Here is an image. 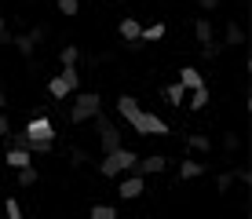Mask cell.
Returning <instances> with one entry per match:
<instances>
[{"label":"cell","instance_id":"23","mask_svg":"<svg viewBox=\"0 0 252 219\" xmlns=\"http://www.w3.org/2000/svg\"><path fill=\"white\" fill-rule=\"evenodd\" d=\"M92 219H117L114 205H92Z\"/></svg>","mask_w":252,"mask_h":219},{"label":"cell","instance_id":"2","mask_svg":"<svg viewBox=\"0 0 252 219\" xmlns=\"http://www.w3.org/2000/svg\"><path fill=\"white\" fill-rule=\"evenodd\" d=\"M99 110H102V95L99 92H77L73 106H69V121H73V125H84V121H92Z\"/></svg>","mask_w":252,"mask_h":219},{"label":"cell","instance_id":"24","mask_svg":"<svg viewBox=\"0 0 252 219\" xmlns=\"http://www.w3.org/2000/svg\"><path fill=\"white\" fill-rule=\"evenodd\" d=\"M223 146H227L230 154H238V150H241V139H238V131H223Z\"/></svg>","mask_w":252,"mask_h":219},{"label":"cell","instance_id":"18","mask_svg":"<svg viewBox=\"0 0 252 219\" xmlns=\"http://www.w3.org/2000/svg\"><path fill=\"white\" fill-rule=\"evenodd\" d=\"M15 172H19V187H33V183L40 179V172L33 168V164H22V168H15Z\"/></svg>","mask_w":252,"mask_h":219},{"label":"cell","instance_id":"27","mask_svg":"<svg viewBox=\"0 0 252 219\" xmlns=\"http://www.w3.org/2000/svg\"><path fill=\"white\" fill-rule=\"evenodd\" d=\"M230 187H234V172H220V179H216V190H220V194H227Z\"/></svg>","mask_w":252,"mask_h":219},{"label":"cell","instance_id":"16","mask_svg":"<svg viewBox=\"0 0 252 219\" xmlns=\"http://www.w3.org/2000/svg\"><path fill=\"white\" fill-rule=\"evenodd\" d=\"M179 84H183L187 92H190V88L205 84V73H201V69H194V66H183V69H179Z\"/></svg>","mask_w":252,"mask_h":219},{"label":"cell","instance_id":"9","mask_svg":"<svg viewBox=\"0 0 252 219\" xmlns=\"http://www.w3.org/2000/svg\"><path fill=\"white\" fill-rule=\"evenodd\" d=\"M22 131L30 139H55V125H51V117H33Z\"/></svg>","mask_w":252,"mask_h":219},{"label":"cell","instance_id":"7","mask_svg":"<svg viewBox=\"0 0 252 219\" xmlns=\"http://www.w3.org/2000/svg\"><path fill=\"white\" fill-rule=\"evenodd\" d=\"M164 168H168V157H164V154H150V157H139V161H135L139 175H158Z\"/></svg>","mask_w":252,"mask_h":219},{"label":"cell","instance_id":"15","mask_svg":"<svg viewBox=\"0 0 252 219\" xmlns=\"http://www.w3.org/2000/svg\"><path fill=\"white\" fill-rule=\"evenodd\" d=\"M238 44H245V30H241L238 22H227V30H223V48H238Z\"/></svg>","mask_w":252,"mask_h":219},{"label":"cell","instance_id":"20","mask_svg":"<svg viewBox=\"0 0 252 219\" xmlns=\"http://www.w3.org/2000/svg\"><path fill=\"white\" fill-rule=\"evenodd\" d=\"M164 37V22H154V26H146V30H139V40H161Z\"/></svg>","mask_w":252,"mask_h":219},{"label":"cell","instance_id":"29","mask_svg":"<svg viewBox=\"0 0 252 219\" xmlns=\"http://www.w3.org/2000/svg\"><path fill=\"white\" fill-rule=\"evenodd\" d=\"M59 11L63 15H77L81 11V0H59Z\"/></svg>","mask_w":252,"mask_h":219},{"label":"cell","instance_id":"3","mask_svg":"<svg viewBox=\"0 0 252 219\" xmlns=\"http://www.w3.org/2000/svg\"><path fill=\"white\" fill-rule=\"evenodd\" d=\"M132 128L139 131V135H168V121H161L158 113H146V110H139L135 117H132Z\"/></svg>","mask_w":252,"mask_h":219},{"label":"cell","instance_id":"8","mask_svg":"<svg viewBox=\"0 0 252 219\" xmlns=\"http://www.w3.org/2000/svg\"><path fill=\"white\" fill-rule=\"evenodd\" d=\"M139 30H143V26H139V19H132V15H125V19L117 22V33H121V40H125L128 48H139Z\"/></svg>","mask_w":252,"mask_h":219},{"label":"cell","instance_id":"12","mask_svg":"<svg viewBox=\"0 0 252 219\" xmlns=\"http://www.w3.org/2000/svg\"><path fill=\"white\" fill-rule=\"evenodd\" d=\"M7 168H22V164H33V154L22 150V146H7V157H4Z\"/></svg>","mask_w":252,"mask_h":219},{"label":"cell","instance_id":"30","mask_svg":"<svg viewBox=\"0 0 252 219\" xmlns=\"http://www.w3.org/2000/svg\"><path fill=\"white\" fill-rule=\"evenodd\" d=\"M234 183H241V187H252V168H238V172H234Z\"/></svg>","mask_w":252,"mask_h":219},{"label":"cell","instance_id":"34","mask_svg":"<svg viewBox=\"0 0 252 219\" xmlns=\"http://www.w3.org/2000/svg\"><path fill=\"white\" fill-rule=\"evenodd\" d=\"M7 106V95H4V88H0V110H4Z\"/></svg>","mask_w":252,"mask_h":219},{"label":"cell","instance_id":"11","mask_svg":"<svg viewBox=\"0 0 252 219\" xmlns=\"http://www.w3.org/2000/svg\"><path fill=\"white\" fill-rule=\"evenodd\" d=\"M48 95H51V99H69V95H73V84L59 73V77H51V81H48Z\"/></svg>","mask_w":252,"mask_h":219},{"label":"cell","instance_id":"17","mask_svg":"<svg viewBox=\"0 0 252 219\" xmlns=\"http://www.w3.org/2000/svg\"><path fill=\"white\" fill-rule=\"evenodd\" d=\"M161 95L172 102V106H183V99H187V88L179 84V81H172V84H164V88H161Z\"/></svg>","mask_w":252,"mask_h":219},{"label":"cell","instance_id":"31","mask_svg":"<svg viewBox=\"0 0 252 219\" xmlns=\"http://www.w3.org/2000/svg\"><path fill=\"white\" fill-rule=\"evenodd\" d=\"M11 37H15V33L7 30V19L0 15V44H11Z\"/></svg>","mask_w":252,"mask_h":219},{"label":"cell","instance_id":"22","mask_svg":"<svg viewBox=\"0 0 252 219\" xmlns=\"http://www.w3.org/2000/svg\"><path fill=\"white\" fill-rule=\"evenodd\" d=\"M187 146H190V150H197V154H208V150H212L208 135H190V139H187Z\"/></svg>","mask_w":252,"mask_h":219},{"label":"cell","instance_id":"5","mask_svg":"<svg viewBox=\"0 0 252 219\" xmlns=\"http://www.w3.org/2000/svg\"><path fill=\"white\" fill-rule=\"evenodd\" d=\"M44 26H37V30H30V33H19V37H11V44L19 48V55H26V59H33V51H37V44L44 40Z\"/></svg>","mask_w":252,"mask_h":219},{"label":"cell","instance_id":"33","mask_svg":"<svg viewBox=\"0 0 252 219\" xmlns=\"http://www.w3.org/2000/svg\"><path fill=\"white\" fill-rule=\"evenodd\" d=\"M7 131H11V121H7L4 113H0V135H7Z\"/></svg>","mask_w":252,"mask_h":219},{"label":"cell","instance_id":"4","mask_svg":"<svg viewBox=\"0 0 252 219\" xmlns=\"http://www.w3.org/2000/svg\"><path fill=\"white\" fill-rule=\"evenodd\" d=\"M95 131H99V143H102V150H117V146H121V128L114 125V121H110V117H102V110L99 113H95Z\"/></svg>","mask_w":252,"mask_h":219},{"label":"cell","instance_id":"6","mask_svg":"<svg viewBox=\"0 0 252 219\" xmlns=\"http://www.w3.org/2000/svg\"><path fill=\"white\" fill-rule=\"evenodd\" d=\"M143 194H146V183H143V175H139V172H132L128 179H121V187H117V197L121 201H135Z\"/></svg>","mask_w":252,"mask_h":219},{"label":"cell","instance_id":"14","mask_svg":"<svg viewBox=\"0 0 252 219\" xmlns=\"http://www.w3.org/2000/svg\"><path fill=\"white\" fill-rule=\"evenodd\" d=\"M139 110H143V106L135 102V95H121V99H117V113L128 121V125H132V117H135Z\"/></svg>","mask_w":252,"mask_h":219},{"label":"cell","instance_id":"13","mask_svg":"<svg viewBox=\"0 0 252 219\" xmlns=\"http://www.w3.org/2000/svg\"><path fill=\"white\" fill-rule=\"evenodd\" d=\"M194 37H197V44H208V40H216V30H212V19H194Z\"/></svg>","mask_w":252,"mask_h":219},{"label":"cell","instance_id":"26","mask_svg":"<svg viewBox=\"0 0 252 219\" xmlns=\"http://www.w3.org/2000/svg\"><path fill=\"white\" fill-rule=\"evenodd\" d=\"M220 51H223V44H220V40L201 44V55H205V59H220Z\"/></svg>","mask_w":252,"mask_h":219},{"label":"cell","instance_id":"28","mask_svg":"<svg viewBox=\"0 0 252 219\" xmlns=\"http://www.w3.org/2000/svg\"><path fill=\"white\" fill-rule=\"evenodd\" d=\"M4 212L11 216V219H22V205H19L15 197H7V201H4Z\"/></svg>","mask_w":252,"mask_h":219},{"label":"cell","instance_id":"32","mask_svg":"<svg viewBox=\"0 0 252 219\" xmlns=\"http://www.w3.org/2000/svg\"><path fill=\"white\" fill-rule=\"evenodd\" d=\"M197 4H201V11H216V7H220V0H197Z\"/></svg>","mask_w":252,"mask_h":219},{"label":"cell","instance_id":"21","mask_svg":"<svg viewBox=\"0 0 252 219\" xmlns=\"http://www.w3.org/2000/svg\"><path fill=\"white\" fill-rule=\"evenodd\" d=\"M201 172H205L201 161H183V164H179V175H183V179H197Z\"/></svg>","mask_w":252,"mask_h":219},{"label":"cell","instance_id":"19","mask_svg":"<svg viewBox=\"0 0 252 219\" xmlns=\"http://www.w3.org/2000/svg\"><path fill=\"white\" fill-rule=\"evenodd\" d=\"M77 59H81V48H77V44H66V48L59 51V63L63 66H77Z\"/></svg>","mask_w":252,"mask_h":219},{"label":"cell","instance_id":"35","mask_svg":"<svg viewBox=\"0 0 252 219\" xmlns=\"http://www.w3.org/2000/svg\"><path fill=\"white\" fill-rule=\"evenodd\" d=\"M117 4H128V0H117Z\"/></svg>","mask_w":252,"mask_h":219},{"label":"cell","instance_id":"25","mask_svg":"<svg viewBox=\"0 0 252 219\" xmlns=\"http://www.w3.org/2000/svg\"><path fill=\"white\" fill-rule=\"evenodd\" d=\"M69 161H73V168H84V164L92 161L88 150H81V146H73V154H69Z\"/></svg>","mask_w":252,"mask_h":219},{"label":"cell","instance_id":"1","mask_svg":"<svg viewBox=\"0 0 252 219\" xmlns=\"http://www.w3.org/2000/svg\"><path fill=\"white\" fill-rule=\"evenodd\" d=\"M135 161H139L135 150H125V146H117V150H110L106 157H102L99 172L106 175V179H114V175H121V172H135Z\"/></svg>","mask_w":252,"mask_h":219},{"label":"cell","instance_id":"10","mask_svg":"<svg viewBox=\"0 0 252 219\" xmlns=\"http://www.w3.org/2000/svg\"><path fill=\"white\" fill-rule=\"evenodd\" d=\"M183 106H190L194 113H201L208 106V84H197V88H190L187 92V99H183Z\"/></svg>","mask_w":252,"mask_h":219}]
</instances>
